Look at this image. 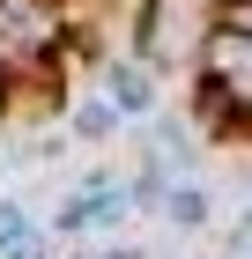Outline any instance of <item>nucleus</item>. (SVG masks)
I'll list each match as a JSON object with an SVG mask.
<instances>
[{"label":"nucleus","mask_w":252,"mask_h":259,"mask_svg":"<svg viewBox=\"0 0 252 259\" xmlns=\"http://www.w3.org/2000/svg\"><path fill=\"white\" fill-rule=\"evenodd\" d=\"M134 215H141V207H134V185L119 178V170H89V178L52 207V237H104V244H112Z\"/></svg>","instance_id":"1"},{"label":"nucleus","mask_w":252,"mask_h":259,"mask_svg":"<svg viewBox=\"0 0 252 259\" xmlns=\"http://www.w3.org/2000/svg\"><path fill=\"white\" fill-rule=\"evenodd\" d=\"M97 97L119 111V126H149L163 111V74L141 52H104L97 60Z\"/></svg>","instance_id":"2"},{"label":"nucleus","mask_w":252,"mask_h":259,"mask_svg":"<svg viewBox=\"0 0 252 259\" xmlns=\"http://www.w3.org/2000/svg\"><path fill=\"white\" fill-rule=\"evenodd\" d=\"M156 222H163L171 237H208V222H215V193H208V178H178L171 193H163V207H156Z\"/></svg>","instance_id":"3"},{"label":"nucleus","mask_w":252,"mask_h":259,"mask_svg":"<svg viewBox=\"0 0 252 259\" xmlns=\"http://www.w3.org/2000/svg\"><path fill=\"white\" fill-rule=\"evenodd\" d=\"M22 252H52V244H45L38 215H30L22 200H8V193H0V259H22Z\"/></svg>","instance_id":"4"},{"label":"nucleus","mask_w":252,"mask_h":259,"mask_svg":"<svg viewBox=\"0 0 252 259\" xmlns=\"http://www.w3.org/2000/svg\"><path fill=\"white\" fill-rule=\"evenodd\" d=\"M119 134V111L104 97H82L75 111H67V141H89V148H97V141H112Z\"/></svg>","instance_id":"5"},{"label":"nucleus","mask_w":252,"mask_h":259,"mask_svg":"<svg viewBox=\"0 0 252 259\" xmlns=\"http://www.w3.org/2000/svg\"><path fill=\"white\" fill-rule=\"evenodd\" d=\"M126 185H134V207H141V215H156V207H163V193H171V163H163V156H141V170H134V178H126Z\"/></svg>","instance_id":"6"},{"label":"nucleus","mask_w":252,"mask_h":259,"mask_svg":"<svg viewBox=\"0 0 252 259\" xmlns=\"http://www.w3.org/2000/svg\"><path fill=\"white\" fill-rule=\"evenodd\" d=\"M230 259H252V207L230 222Z\"/></svg>","instance_id":"7"},{"label":"nucleus","mask_w":252,"mask_h":259,"mask_svg":"<svg viewBox=\"0 0 252 259\" xmlns=\"http://www.w3.org/2000/svg\"><path fill=\"white\" fill-rule=\"evenodd\" d=\"M89 259H149V252H141L134 237H112V244H97V252H89Z\"/></svg>","instance_id":"8"}]
</instances>
